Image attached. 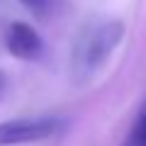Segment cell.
I'll return each instance as SVG.
<instances>
[{
  "label": "cell",
  "mask_w": 146,
  "mask_h": 146,
  "mask_svg": "<svg viewBox=\"0 0 146 146\" xmlns=\"http://www.w3.org/2000/svg\"><path fill=\"white\" fill-rule=\"evenodd\" d=\"M122 36H124V27H122V22L115 20L88 27L73 46V58H71L73 76L78 80H90L105 66V61L112 56L117 44L122 42Z\"/></svg>",
  "instance_id": "1"
},
{
  "label": "cell",
  "mask_w": 146,
  "mask_h": 146,
  "mask_svg": "<svg viewBox=\"0 0 146 146\" xmlns=\"http://www.w3.org/2000/svg\"><path fill=\"white\" fill-rule=\"evenodd\" d=\"M63 129L58 117H22L0 124V146H22L51 139Z\"/></svg>",
  "instance_id": "2"
},
{
  "label": "cell",
  "mask_w": 146,
  "mask_h": 146,
  "mask_svg": "<svg viewBox=\"0 0 146 146\" xmlns=\"http://www.w3.org/2000/svg\"><path fill=\"white\" fill-rule=\"evenodd\" d=\"M5 49L12 54L15 58L22 61H34L42 56L44 51V42L39 32L27 22H12L5 32Z\"/></svg>",
  "instance_id": "3"
},
{
  "label": "cell",
  "mask_w": 146,
  "mask_h": 146,
  "mask_svg": "<svg viewBox=\"0 0 146 146\" xmlns=\"http://www.w3.org/2000/svg\"><path fill=\"white\" fill-rule=\"evenodd\" d=\"M122 146H146V102L141 105L139 115H136L134 124H131L129 134L124 136Z\"/></svg>",
  "instance_id": "4"
},
{
  "label": "cell",
  "mask_w": 146,
  "mask_h": 146,
  "mask_svg": "<svg viewBox=\"0 0 146 146\" xmlns=\"http://www.w3.org/2000/svg\"><path fill=\"white\" fill-rule=\"evenodd\" d=\"M20 5H25L27 10H32L34 15H44L51 7V0H17Z\"/></svg>",
  "instance_id": "5"
}]
</instances>
